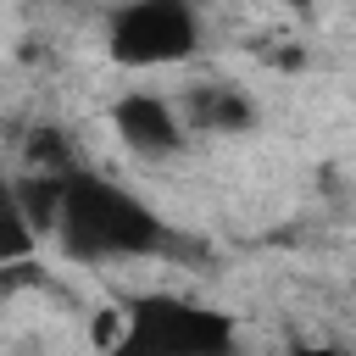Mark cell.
I'll return each instance as SVG.
<instances>
[{"label":"cell","instance_id":"cell-1","mask_svg":"<svg viewBox=\"0 0 356 356\" xmlns=\"http://www.w3.org/2000/svg\"><path fill=\"white\" fill-rule=\"evenodd\" d=\"M56 239L78 261H111V256H150V250H161L167 234H161L156 211L145 200H134L128 189H117L106 178L72 172Z\"/></svg>","mask_w":356,"mask_h":356},{"label":"cell","instance_id":"cell-2","mask_svg":"<svg viewBox=\"0 0 356 356\" xmlns=\"http://www.w3.org/2000/svg\"><path fill=\"white\" fill-rule=\"evenodd\" d=\"M111 356H234V317L178 295H145L128 306Z\"/></svg>","mask_w":356,"mask_h":356},{"label":"cell","instance_id":"cell-3","mask_svg":"<svg viewBox=\"0 0 356 356\" xmlns=\"http://www.w3.org/2000/svg\"><path fill=\"white\" fill-rule=\"evenodd\" d=\"M195 44H200L195 0H128V6L111 11V28H106L111 61L117 67H134V72L189 61Z\"/></svg>","mask_w":356,"mask_h":356},{"label":"cell","instance_id":"cell-4","mask_svg":"<svg viewBox=\"0 0 356 356\" xmlns=\"http://www.w3.org/2000/svg\"><path fill=\"white\" fill-rule=\"evenodd\" d=\"M111 128H117V139H122L139 161H167V156H178V145H184V111H178L172 100L150 95V89H128V95L111 106Z\"/></svg>","mask_w":356,"mask_h":356},{"label":"cell","instance_id":"cell-5","mask_svg":"<svg viewBox=\"0 0 356 356\" xmlns=\"http://www.w3.org/2000/svg\"><path fill=\"white\" fill-rule=\"evenodd\" d=\"M178 111L189 128H206V134H245L256 122V106L245 100L239 83H195V89H184Z\"/></svg>","mask_w":356,"mask_h":356},{"label":"cell","instance_id":"cell-6","mask_svg":"<svg viewBox=\"0 0 356 356\" xmlns=\"http://www.w3.org/2000/svg\"><path fill=\"white\" fill-rule=\"evenodd\" d=\"M289 356H339V350H323V345H306V350H289Z\"/></svg>","mask_w":356,"mask_h":356},{"label":"cell","instance_id":"cell-7","mask_svg":"<svg viewBox=\"0 0 356 356\" xmlns=\"http://www.w3.org/2000/svg\"><path fill=\"white\" fill-rule=\"evenodd\" d=\"M273 6H284V11H306L312 0H273Z\"/></svg>","mask_w":356,"mask_h":356}]
</instances>
